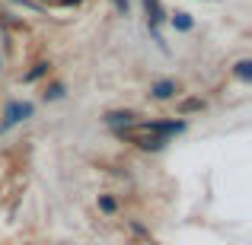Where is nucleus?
Here are the masks:
<instances>
[{"mask_svg": "<svg viewBox=\"0 0 252 245\" xmlns=\"http://www.w3.org/2000/svg\"><path fill=\"white\" fill-rule=\"evenodd\" d=\"M29 118H35V105H32V102H19V99H10V102L3 105V118H0V128L10 131V128H16V124L29 121Z\"/></svg>", "mask_w": 252, "mask_h": 245, "instance_id": "f257e3e1", "label": "nucleus"}, {"mask_svg": "<svg viewBox=\"0 0 252 245\" xmlns=\"http://www.w3.org/2000/svg\"><path fill=\"white\" fill-rule=\"evenodd\" d=\"M144 16H147V29H150V35H154V42L166 51V42H163V35H160V26L166 23V10H163V3H160V0H144Z\"/></svg>", "mask_w": 252, "mask_h": 245, "instance_id": "f03ea898", "label": "nucleus"}, {"mask_svg": "<svg viewBox=\"0 0 252 245\" xmlns=\"http://www.w3.org/2000/svg\"><path fill=\"white\" fill-rule=\"evenodd\" d=\"M141 121V115H137L134 109H109L102 111V124L115 134V131H125V128H134V124Z\"/></svg>", "mask_w": 252, "mask_h": 245, "instance_id": "7ed1b4c3", "label": "nucleus"}, {"mask_svg": "<svg viewBox=\"0 0 252 245\" xmlns=\"http://www.w3.org/2000/svg\"><path fill=\"white\" fill-rule=\"evenodd\" d=\"M179 80H172V77H163V80H154L150 83V92L147 96L154 99V102H169V99H176L179 96Z\"/></svg>", "mask_w": 252, "mask_h": 245, "instance_id": "20e7f679", "label": "nucleus"}, {"mask_svg": "<svg viewBox=\"0 0 252 245\" xmlns=\"http://www.w3.org/2000/svg\"><path fill=\"white\" fill-rule=\"evenodd\" d=\"M131 143H134L137 150H144V153H163L169 140H163V137H157V134H134Z\"/></svg>", "mask_w": 252, "mask_h": 245, "instance_id": "39448f33", "label": "nucleus"}, {"mask_svg": "<svg viewBox=\"0 0 252 245\" xmlns=\"http://www.w3.org/2000/svg\"><path fill=\"white\" fill-rule=\"evenodd\" d=\"M204 109H208V102H204L201 96H185V99H179V102H176V118H189V115L204 111Z\"/></svg>", "mask_w": 252, "mask_h": 245, "instance_id": "423d86ee", "label": "nucleus"}, {"mask_svg": "<svg viewBox=\"0 0 252 245\" xmlns=\"http://www.w3.org/2000/svg\"><path fill=\"white\" fill-rule=\"evenodd\" d=\"M51 67H55V64H51V61H35V64H32V67L26 70L23 77H19V83H23V86H32V83L45 80V77L51 74Z\"/></svg>", "mask_w": 252, "mask_h": 245, "instance_id": "0eeeda50", "label": "nucleus"}, {"mask_svg": "<svg viewBox=\"0 0 252 245\" xmlns=\"http://www.w3.org/2000/svg\"><path fill=\"white\" fill-rule=\"evenodd\" d=\"M0 32H26V23L16 16V13H10V10H0Z\"/></svg>", "mask_w": 252, "mask_h": 245, "instance_id": "6e6552de", "label": "nucleus"}, {"mask_svg": "<svg viewBox=\"0 0 252 245\" xmlns=\"http://www.w3.org/2000/svg\"><path fill=\"white\" fill-rule=\"evenodd\" d=\"M64 96H67V83H64V80H51V83H45V92H42L45 102H61Z\"/></svg>", "mask_w": 252, "mask_h": 245, "instance_id": "1a4fd4ad", "label": "nucleus"}, {"mask_svg": "<svg viewBox=\"0 0 252 245\" xmlns=\"http://www.w3.org/2000/svg\"><path fill=\"white\" fill-rule=\"evenodd\" d=\"M230 74H233L240 83H252V57H240V61L230 67Z\"/></svg>", "mask_w": 252, "mask_h": 245, "instance_id": "9d476101", "label": "nucleus"}, {"mask_svg": "<svg viewBox=\"0 0 252 245\" xmlns=\"http://www.w3.org/2000/svg\"><path fill=\"white\" fill-rule=\"evenodd\" d=\"M169 26H172V29H176V32H191V29H195V19H191L189 13L176 10V13H172V16H169Z\"/></svg>", "mask_w": 252, "mask_h": 245, "instance_id": "9b49d317", "label": "nucleus"}, {"mask_svg": "<svg viewBox=\"0 0 252 245\" xmlns=\"http://www.w3.org/2000/svg\"><path fill=\"white\" fill-rule=\"evenodd\" d=\"M96 210L102 217H115L118 214V201L112 194H96Z\"/></svg>", "mask_w": 252, "mask_h": 245, "instance_id": "f8f14e48", "label": "nucleus"}, {"mask_svg": "<svg viewBox=\"0 0 252 245\" xmlns=\"http://www.w3.org/2000/svg\"><path fill=\"white\" fill-rule=\"evenodd\" d=\"M125 226H128V233L134 236L137 242H154V236H150V229L144 226V223H137V220H125Z\"/></svg>", "mask_w": 252, "mask_h": 245, "instance_id": "ddd939ff", "label": "nucleus"}, {"mask_svg": "<svg viewBox=\"0 0 252 245\" xmlns=\"http://www.w3.org/2000/svg\"><path fill=\"white\" fill-rule=\"evenodd\" d=\"M109 3H112V10H115L118 16H128V10H131L128 0H109Z\"/></svg>", "mask_w": 252, "mask_h": 245, "instance_id": "4468645a", "label": "nucleus"}, {"mask_svg": "<svg viewBox=\"0 0 252 245\" xmlns=\"http://www.w3.org/2000/svg\"><path fill=\"white\" fill-rule=\"evenodd\" d=\"M83 0H55V6H80Z\"/></svg>", "mask_w": 252, "mask_h": 245, "instance_id": "2eb2a0df", "label": "nucleus"}, {"mask_svg": "<svg viewBox=\"0 0 252 245\" xmlns=\"http://www.w3.org/2000/svg\"><path fill=\"white\" fill-rule=\"evenodd\" d=\"M0 74H3V54H0Z\"/></svg>", "mask_w": 252, "mask_h": 245, "instance_id": "dca6fc26", "label": "nucleus"}]
</instances>
